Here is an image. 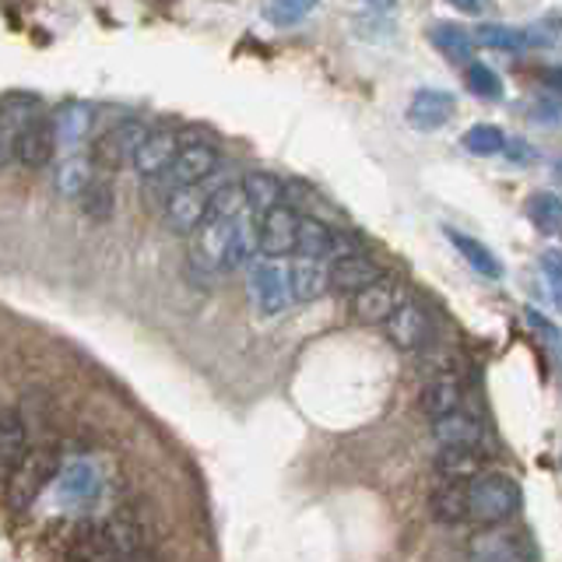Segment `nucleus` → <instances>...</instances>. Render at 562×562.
<instances>
[{"instance_id": "nucleus-1", "label": "nucleus", "mask_w": 562, "mask_h": 562, "mask_svg": "<svg viewBox=\"0 0 562 562\" xmlns=\"http://www.w3.org/2000/svg\"><path fill=\"white\" fill-rule=\"evenodd\" d=\"M140 549V531L131 520H102L70 544V562H123Z\"/></svg>"}, {"instance_id": "nucleus-2", "label": "nucleus", "mask_w": 562, "mask_h": 562, "mask_svg": "<svg viewBox=\"0 0 562 562\" xmlns=\"http://www.w3.org/2000/svg\"><path fill=\"white\" fill-rule=\"evenodd\" d=\"M60 474V450L40 443V447H25L22 461L14 464L8 474V503L11 509H29L35 499L43 496V488Z\"/></svg>"}, {"instance_id": "nucleus-3", "label": "nucleus", "mask_w": 562, "mask_h": 562, "mask_svg": "<svg viewBox=\"0 0 562 562\" xmlns=\"http://www.w3.org/2000/svg\"><path fill=\"white\" fill-rule=\"evenodd\" d=\"M468 520L482 527H496L509 520L520 506V488L506 479V474H479L464 485Z\"/></svg>"}, {"instance_id": "nucleus-4", "label": "nucleus", "mask_w": 562, "mask_h": 562, "mask_svg": "<svg viewBox=\"0 0 562 562\" xmlns=\"http://www.w3.org/2000/svg\"><path fill=\"white\" fill-rule=\"evenodd\" d=\"M250 292L254 303L263 316H278L292 306V292H289V268L281 260H254L250 268Z\"/></svg>"}, {"instance_id": "nucleus-5", "label": "nucleus", "mask_w": 562, "mask_h": 562, "mask_svg": "<svg viewBox=\"0 0 562 562\" xmlns=\"http://www.w3.org/2000/svg\"><path fill=\"white\" fill-rule=\"evenodd\" d=\"M429 334H432V324H429L426 306H422L418 299L404 295L397 310L391 313V321H386V341L401 351H418L429 345Z\"/></svg>"}, {"instance_id": "nucleus-6", "label": "nucleus", "mask_w": 562, "mask_h": 562, "mask_svg": "<svg viewBox=\"0 0 562 562\" xmlns=\"http://www.w3.org/2000/svg\"><path fill=\"white\" fill-rule=\"evenodd\" d=\"M295 228H299V215L289 204L271 207L268 215H260L257 225V254L263 260H285L295 254Z\"/></svg>"}, {"instance_id": "nucleus-7", "label": "nucleus", "mask_w": 562, "mask_h": 562, "mask_svg": "<svg viewBox=\"0 0 562 562\" xmlns=\"http://www.w3.org/2000/svg\"><path fill=\"white\" fill-rule=\"evenodd\" d=\"M53 148H57V131H53V120L49 116H32V120L22 123V127H18L11 158H18V166H25V169H43L53 158Z\"/></svg>"}, {"instance_id": "nucleus-8", "label": "nucleus", "mask_w": 562, "mask_h": 562, "mask_svg": "<svg viewBox=\"0 0 562 562\" xmlns=\"http://www.w3.org/2000/svg\"><path fill=\"white\" fill-rule=\"evenodd\" d=\"M401 299H404V292L397 285V278L383 274L373 281V285H366L362 292L351 295V316H356L359 324H386Z\"/></svg>"}, {"instance_id": "nucleus-9", "label": "nucleus", "mask_w": 562, "mask_h": 562, "mask_svg": "<svg viewBox=\"0 0 562 562\" xmlns=\"http://www.w3.org/2000/svg\"><path fill=\"white\" fill-rule=\"evenodd\" d=\"M207 201H211V190L204 183L198 187H172L169 201H166V225L172 233H198L207 218Z\"/></svg>"}, {"instance_id": "nucleus-10", "label": "nucleus", "mask_w": 562, "mask_h": 562, "mask_svg": "<svg viewBox=\"0 0 562 562\" xmlns=\"http://www.w3.org/2000/svg\"><path fill=\"white\" fill-rule=\"evenodd\" d=\"M145 134H148V127L140 120H123L110 134H102L95 140V148L88 158H92V166L116 169L123 162H131V155H134V148L140 145V140H145Z\"/></svg>"}, {"instance_id": "nucleus-11", "label": "nucleus", "mask_w": 562, "mask_h": 562, "mask_svg": "<svg viewBox=\"0 0 562 562\" xmlns=\"http://www.w3.org/2000/svg\"><path fill=\"white\" fill-rule=\"evenodd\" d=\"M176 151H180V137H176V131L148 127L145 140H140L131 155V166L137 176H162V172H169Z\"/></svg>"}, {"instance_id": "nucleus-12", "label": "nucleus", "mask_w": 562, "mask_h": 562, "mask_svg": "<svg viewBox=\"0 0 562 562\" xmlns=\"http://www.w3.org/2000/svg\"><path fill=\"white\" fill-rule=\"evenodd\" d=\"M215 169H218V151L211 148L207 140H187V145H180V151H176L169 176L176 187H198Z\"/></svg>"}, {"instance_id": "nucleus-13", "label": "nucleus", "mask_w": 562, "mask_h": 562, "mask_svg": "<svg viewBox=\"0 0 562 562\" xmlns=\"http://www.w3.org/2000/svg\"><path fill=\"white\" fill-rule=\"evenodd\" d=\"M468 559L471 562H531V552H527V544L517 535L488 527V531H479L468 541Z\"/></svg>"}, {"instance_id": "nucleus-14", "label": "nucleus", "mask_w": 562, "mask_h": 562, "mask_svg": "<svg viewBox=\"0 0 562 562\" xmlns=\"http://www.w3.org/2000/svg\"><path fill=\"white\" fill-rule=\"evenodd\" d=\"M376 278H383V268L366 254H351V257H338L327 271V285L341 289V292H362L366 285H373Z\"/></svg>"}, {"instance_id": "nucleus-15", "label": "nucleus", "mask_w": 562, "mask_h": 562, "mask_svg": "<svg viewBox=\"0 0 562 562\" xmlns=\"http://www.w3.org/2000/svg\"><path fill=\"white\" fill-rule=\"evenodd\" d=\"M482 422L468 412H453L432 422V436L443 450H474L482 443Z\"/></svg>"}, {"instance_id": "nucleus-16", "label": "nucleus", "mask_w": 562, "mask_h": 562, "mask_svg": "<svg viewBox=\"0 0 562 562\" xmlns=\"http://www.w3.org/2000/svg\"><path fill=\"white\" fill-rule=\"evenodd\" d=\"M453 116V95L439 88H422L408 102V123L415 131H439Z\"/></svg>"}, {"instance_id": "nucleus-17", "label": "nucleus", "mask_w": 562, "mask_h": 562, "mask_svg": "<svg viewBox=\"0 0 562 562\" xmlns=\"http://www.w3.org/2000/svg\"><path fill=\"white\" fill-rule=\"evenodd\" d=\"M239 193H243V204L246 211H254V215H268L271 207L281 204V183H278V176L271 172H246L243 180H239Z\"/></svg>"}, {"instance_id": "nucleus-18", "label": "nucleus", "mask_w": 562, "mask_h": 562, "mask_svg": "<svg viewBox=\"0 0 562 562\" xmlns=\"http://www.w3.org/2000/svg\"><path fill=\"white\" fill-rule=\"evenodd\" d=\"M289 292L292 303H313L327 292V268L321 260H299L289 268Z\"/></svg>"}, {"instance_id": "nucleus-19", "label": "nucleus", "mask_w": 562, "mask_h": 562, "mask_svg": "<svg viewBox=\"0 0 562 562\" xmlns=\"http://www.w3.org/2000/svg\"><path fill=\"white\" fill-rule=\"evenodd\" d=\"M436 474L450 485H468L482 474V453L479 450H439Z\"/></svg>"}, {"instance_id": "nucleus-20", "label": "nucleus", "mask_w": 562, "mask_h": 562, "mask_svg": "<svg viewBox=\"0 0 562 562\" xmlns=\"http://www.w3.org/2000/svg\"><path fill=\"white\" fill-rule=\"evenodd\" d=\"M461 404H464V391H461V383L450 376H439L422 391V408H426V415H432V422L461 412Z\"/></svg>"}, {"instance_id": "nucleus-21", "label": "nucleus", "mask_w": 562, "mask_h": 562, "mask_svg": "<svg viewBox=\"0 0 562 562\" xmlns=\"http://www.w3.org/2000/svg\"><path fill=\"white\" fill-rule=\"evenodd\" d=\"M295 257L299 260H321V263L330 257V228L321 218H299Z\"/></svg>"}, {"instance_id": "nucleus-22", "label": "nucleus", "mask_w": 562, "mask_h": 562, "mask_svg": "<svg viewBox=\"0 0 562 562\" xmlns=\"http://www.w3.org/2000/svg\"><path fill=\"white\" fill-rule=\"evenodd\" d=\"M25 453V426L11 412L0 415V482H8V474Z\"/></svg>"}, {"instance_id": "nucleus-23", "label": "nucleus", "mask_w": 562, "mask_h": 562, "mask_svg": "<svg viewBox=\"0 0 562 562\" xmlns=\"http://www.w3.org/2000/svg\"><path fill=\"white\" fill-rule=\"evenodd\" d=\"M447 233V239L457 246V254H461L474 271H479L482 278H499L503 274V268H499V260L488 254V246L485 243H479V239H471V236H464V233H457V228H443Z\"/></svg>"}, {"instance_id": "nucleus-24", "label": "nucleus", "mask_w": 562, "mask_h": 562, "mask_svg": "<svg viewBox=\"0 0 562 562\" xmlns=\"http://www.w3.org/2000/svg\"><path fill=\"white\" fill-rule=\"evenodd\" d=\"M57 190L64 193V198H81L85 187L95 180V172H92V158L88 155H67L64 162L57 166Z\"/></svg>"}, {"instance_id": "nucleus-25", "label": "nucleus", "mask_w": 562, "mask_h": 562, "mask_svg": "<svg viewBox=\"0 0 562 562\" xmlns=\"http://www.w3.org/2000/svg\"><path fill=\"white\" fill-rule=\"evenodd\" d=\"M429 509L439 524H461L468 520V503H464V485L439 482L429 496Z\"/></svg>"}, {"instance_id": "nucleus-26", "label": "nucleus", "mask_w": 562, "mask_h": 562, "mask_svg": "<svg viewBox=\"0 0 562 562\" xmlns=\"http://www.w3.org/2000/svg\"><path fill=\"white\" fill-rule=\"evenodd\" d=\"M432 43L453 64H464L468 67L471 57H474V43H471V35L461 25H436L432 29Z\"/></svg>"}, {"instance_id": "nucleus-27", "label": "nucleus", "mask_w": 562, "mask_h": 562, "mask_svg": "<svg viewBox=\"0 0 562 562\" xmlns=\"http://www.w3.org/2000/svg\"><path fill=\"white\" fill-rule=\"evenodd\" d=\"M471 43L488 46V49H509V53H520L524 49V29H506V25H474L471 32Z\"/></svg>"}, {"instance_id": "nucleus-28", "label": "nucleus", "mask_w": 562, "mask_h": 562, "mask_svg": "<svg viewBox=\"0 0 562 562\" xmlns=\"http://www.w3.org/2000/svg\"><path fill=\"white\" fill-rule=\"evenodd\" d=\"M60 488L67 492L70 499H88L95 492L99 479H95V468L92 464H85V461H75V464H67L60 468Z\"/></svg>"}, {"instance_id": "nucleus-29", "label": "nucleus", "mask_w": 562, "mask_h": 562, "mask_svg": "<svg viewBox=\"0 0 562 562\" xmlns=\"http://www.w3.org/2000/svg\"><path fill=\"white\" fill-rule=\"evenodd\" d=\"M246 215V204H243V193H239V183H228L222 190L211 193L207 201V218H222V222H236Z\"/></svg>"}, {"instance_id": "nucleus-30", "label": "nucleus", "mask_w": 562, "mask_h": 562, "mask_svg": "<svg viewBox=\"0 0 562 562\" xmlns=\"http://www.w3.org/2000/svg\"><path fill=\"white\" fill-rule=\"evenodd\" d=\"M464 85H468V92L479 95V99H499L503 95V81H499L496 70L485 67V64H474V60L464 67Z\"/></svg>"}, {"instance_id": "nucleus-31", "label": "nucleus", "mask_w": 562, "mask_h": 562, "mask_svg": "<svg viewBox=\"0 0 562 562\" xmlns=\"http://www.w3.org/2000/svg\"><path fill=\"white\" fill-rule=\"evenodd\" d=\"M81 207H85L88 218L105 222V218L113 215V187L105 183V180H92V183L85 187V193H81Z\"/></svg>"}, {"instance_id": "nucleus-32", "label": "nucleus", "mask_w": 562, "mask_h": 562, "mask_svg": "<svg viewBox=\"0 0 562 562\" xmlns=\"http://www.w3.org/2000/svg\"><path fill=\"white\" fill-rule=\"evenodd\" d=\"M461 140H464V151L471 155H499L506 134L499 127H492V123H479V127H471Z\"/></svg>"}, {"instance_id": "nucleus-33", "label": "nucleus", "mask_w": 562, "mask_h": 562, "mask_svg": "<svg viewBox=\"0 0 562 562\" xmlns=\"http://www.w3.org/2000/svg\"><path fill=\"white\" fill-rule=\"evenodd\" d=\"M88 120H92V113H88L85 105H67V110L57 116V123H53V131H57V140H67V145L81 140L85 131H88Z\"/></svg>"}, {"instance_id": "nucleus-34", "label": "nucleus", "mask_w": 562, "mask_h": 562, "mask_svg": "<svg viewBox=\"0 0 562 562\" xmlns=\"http://www.w3.org/2000/svg\"><path fill=\"white\" fill-rule=\"evenodd\" d=\"M527 211H531V218L535 225L541 228V233H559V218H562V211H559V198H552V193H535L531 204H527Z\"/></svg>"}, {"instance_id": "nucleus-35", "label": "nucleus", "mask_w": 562, "mask_h": 562, "mask_svg": "<svg viewBox=\"0 0 562 562\" xmlns=\"http://www.w3.org/2000/svg\"><path fill=\"white\" fill-rule=\"evenodd\" d=\"M29 120V116H25ZM22 120V123H25ZM22 123L14 120V113L11 110H0V166L4 162H11V155H14V137H18V127Z\"/></svg>"}, {"instance_id": "nucleus-36", "label": "nucleus", "mask_w": 562, "mask_h": 562, "mask_svg": "<svg viewBox=\"0 0 562 562\" xmlns=\"http://www.w3.org/2000/svg\"><path fill=\"white\" fill-rule=\"evenodd\" d=\"M310 11H313V4H271V8H263V14H268L274 25H292V22H299V18H306Z\"/></svg>"}, {"instance_id": "nucleus-37", "label": "nucleus", "mask_w": 562, "mask_h": 562, "mask_svg": "<svg viewBox=\"0 0 562 562\" xmlns=\"http://www.w3.org/2000/svg\"><path fill=\"white\" fill-rule=\"evenodd\" d=\"M503 151H506V158H514V162H531V158H535V151L527 148L520 137H506L503 140Z\"/></svg>"}, {"instance_id": "nucleus-38", "label": "nucleus", "mask_w": 562, "mask_h": 562, "mask_svg": "<svg viewBox=\"0 0 562 562\" xmlns=\"http://www.w3.org/2000/svg\"><path fill=\"white\" fill-rule=\"evenodd\" d=\"M527 321H531L535 327H541L544 341H549V345H555V341H559V338H555V327H552L549 321H544V316H538V313H527Z\"/></svg>"}, {"instance_id": "nucleus-39", "label": "nucleus", "mask_w": 562, "mask_h": 562, "mask_svg": "<svg viewBox=\"0 0 562 562\" xmlns=\"http://www.w3.org/2000/svg\"><path fill=\"white\" fill-rule=\"evenodd\" d=\"M544 274H549V285L555 289V285H559V257H555V254L544 257Z\"/></svg>"}]
</instances>
